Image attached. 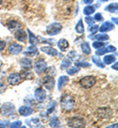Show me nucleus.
Segmentation results:
<instances>
[{
    "mask_svg": "<svg viewBox=\"0 0 118 128\" xmlns=\"http://www.w3.org/2000/svg\"><path fill=\"white\" fill-rule=\"evenodd\" d=\"M21 125H22V122H21V121H16V122L11 123L9 126L12 128H16V127H21Z\"/></svg>",
    "mask_w": 118,
    "mask_h": 128,
    "instance_id": "e433bc0d",
    "label": "nucleus"
},
{
    "mask_svg": "<svg viewBox=\"0 0 118 128\" xmlns=\"http://www.w3.org/2000/svg\"><path fill=\"white\" fill-rule=\"evenodd\" d=\"M61 30H62L61 24L55 22V23L50 24V25L46 28V34H49V36H55V34H58L59 32H61Z\"/></svg>",
    "mask_w": 118,
    "mask_h": 128,
    "instance_id": "20e7f679",
    "label": "nucleus"
},
{
    "mask_svg": "<svg viewBox=\"0 0 118 128\" xmlns=\"http://www.w3.org/2000/svg\"><path fill=\"white\" fill-rule=\"evenodd\" d=\"M116 50V48L115 46H108L106 48H101V49L99 48V50L97 51V54L98 55H103L107 52H111V51H115Z\"/></svg>",
    "mask_w": 118,
    "mask_h": 128,
    "instance_id": "dca6fc26",
    "label": "nucleus"
},
{
    "mask_svg": "<svg viewBox=\"0 0 118 128\" xmlns=\"http://www.w3.org/2000/svg\"><path fill=\"white\" fill-rule=\"evenodd\" d=\"M22 46H20V44H12L10 46H9V52L11 53V54H14V55H16L18 53H20L21 51H22Z\"/></svg>",
    "mask_w": 118,
    "mask_h": 128,
    "instance_id": "ddd939ff",
    "label": "nucleus"
},
{
    "mask_svg": "<svg viewBox=\"0 0 118 128\" xmlns=\"http://www.w3.org/2000/svg\"><path fill=\"white\" fill-rule=\"evenodd\" d=\"M93 38H97L98 40H108V38H109V36H107V34H97V36H95Z\"/></svg>",
    "mask_w": 118,
    "mask_h": 128,
    "instance_id": "2f4dec72",
    "label": "nucleus"
},
{
    "mask_svg": "<svg viewBox=\"0 0 118 128\" xmlns=\"http://www.w3.org/2000/svg\"><path fill=\"white\" fill-rule=\"evenodd\" d=\"M75 31L78 32V34H84L85 28H84V25H83V20H79V22L77 23V25L75 27Z\"/></svg>",
    "mask_w": 118,
    "mask_h": 128,
    "instance_id": "b1692460",
    "label": "nucleus"
},
{
    "mask_svg": "<svg viewBox=\"0 0 118 128\" xmlns=\"http://www.w3.org/2000/svg\"><path fill=\"white\" fill-rule=\"evenodd\" d=\"M70 65H71V61H70V59H68V58H64V59L62 60L61 64H60V68H61L62 70H66Z\"/></svg>",
    "mask_w": 118,
    "mask_h": 128,
    "instance_id": "c85d7f7f",
    "label": "nucleus"
},
{
    "mask_svg": "<svg viewBox=\"0 0 118 128\" xmlns=\"http://www.w3.org/2000/svg\"><path fill=\"white\" fill-rule=\"evenodd\" d=\"M0 112L3 115H11L15 112V106L12 102H5L4 104H2Z\"/></svg>",
    "mask_w": 118,
    "mask_h": 128,
    "instance_id": "39448f33",
    "label": "nucleus"
},
{
    "mask_svg": "<svg viewBox=\"0 0 118 128\" xmlns=\"http://www.w3.org/2000/svg\"><path fill=\"white\" fill-rule=\"evenodd\" d=\"M7 27L10 31H15V30H19L21 28V23H19L17 21H10L7 24Z\"/></svg>",
    "mask_w": 118,
    "mask_h": 128,
    "instance_id": "6ab92c4d",
    "label": "nucleus"
},
{
    "mask_svg": "<svg viewBox=\"0 0 118 128\" xmlns=\"http://www.w3.org/2000/svg\"><path fill=\"white\" fill-rule=\"evenodd\" d=\"M96 82L97 80L94 76H86L84 78H82L79 83H80V86L83 87L84 89H90L93 86H95Z\"/></svg>",
    "mask_w": 118,
    "mask_h": 128,
    "instance_id": "7ed1b4c3",
    "label": "nucleus"
},
{
    "mask_svg": "<svg viewBox=\"0 0 118 128\" xmlns=\"http://www.w3.org/2000/svg\"><path fill=\"white\" fill-rule=\"evenodd\" d=\"M63 1H70V0H63Z\"/></svg>",
    "mask_w": 118,
    "mask_h": 128,
    "instance_id": "3c124183",
    "label": "nucleus"
},
{
    "mask_svg": "<svg viewBox=\"0 0 118 128\" xmlns=\"http://www.w3.org/2000/svg\"><path fill=\"white\" fill-rule=\"evenodd\" d=\"M67 124L69 127L72 128H83L86 125V122H85V120L82 117L75 116V117H72V118H70L68 120Z\"/></svg>",
    "mask_w": 118,
    "mask_h": 128,
    "instance_id": "f03ea898",
    "label": "nucleus"
},
{
    "mask_svg": "<svg viewBox=\"0 0 118 128\" xmlns=\"http://www.w3.org/2000/svg\"><path fill=\"white\" fill-rule=\"evenodd\" d=\"M42 85L47 89V90H53L54 87V79L52 78V76H45L42 79Z\"/></svg>",
    "mask_w": 118,
    "mask_h": 128,
    "instance_id": "9d476101",
    "label": "nucleus"
},
{
    "mask_svg": "<svg viewBox=\"0 0 118 128\" xmlns=\"http://www.w3.org/2000/svg\"><path fill=\"white\" fill-rule=\"evenodd\" d=\"M112 21L115 22V24H117V18H112Z\"/></svg>",
    "mask_w": 118,
    "mask_h": 128,
    "instance_id": "de8ad7c7",
    "label": "nucleus"
},
{
    "mask_svg": "<svg viewBox=\"0 0 118 128\" xmlns=\"http://www.w3.org/2000/svg\"><path fill=\"white\" fill-rule=\"evenodd\" d=\"M7 125H9V122L5 121V122H0V127H6Z\"/></svg>",
    "mask_w": 118,
    "mask_h": 128,
    "instance_id": "79ce46f5",
    "label": "nucleus"
},
{
    "mask_svg": "<svg viewBox=\"0 0 118 128\" xmlns=\"http://www.w3.org/2000/svg\"><path fill=\"white\" fill-rule=\"evenodd\" d=\"M76 54H77V53H76L75 51H70V52H69V56H70V57H75Z\"/></svg>",
    "mask_w": 118,
    "mask_h": 128,
    "instance_id": "37998d69",
    "label": "nucleus"
},
{
    "mask_svg": "<svg viewBox=\"0 0 118 128\" xmlns=\"http://www.w3.org/2000/svg\"><path fill=\"white\" fill-rule=\"evenodd\" d=\"M85 22L88 24V25H93L94 24V19L92 18V17H89V16H87L86 17V19H85Z\"/></svg>",
    "mask_w": 118,
    "mask_h": 128,
    "instance_id": "c9c22d12",
    "label": "nucleus"
},
{
    "mask_svg": "<svg viewBox=\"0 0 118 128\" xmlns=\"http://www.w3.org/2000/svg\"><path fill=\"white\" fill-rule=\"evenodd\" d=\"M20 75H21V78H24V79H32L33 78V73L30 70H23Z\"/></svg>",
    "mask_w": 118,
    "mask_h": 128,
    "instance_id": "393cba45",
    "label": "nucleus"
},
{
    "mask_svg": "<svg viewBox=\"0 0 118 128\" xmlns=\"http://www.w3.org/2000/svg\"><path fill=\"white\" fill-rule=\"evenodd\" d=\"M5 46H6L5 42H3V40H0V51H2V50L5 48Z\"/></svg>",
    "mask_w": 118,
    "mask_h": 128,
    "instance_id": "ea45409f",
    "label": "nucleus"
},
{
    "mask_svg": "<svg viewBox=\"0 0 118 128\" xmlns=\"http://www.w3.org/2000/svg\"><path fill=\"white\" fill-rule=\"evenodd\" d=\"M34 98H35V100H36L37 102H43L44 98H46V93H45V91H44L43 89L38 88V89H36V90L34 91Z\"/></svg>",
    "mask_w": 118,
    "mask_h": 128,
    "instance_id": "1a4fd4ad",
    "label": "nucleus"
},
{
    "mask_svg": "<svg viewBox=\"0 0 118 128\" xmlns=\"http://www.w3.org/2000/svg\"><path fill=\"white\" fill-rule=\"evenodd\" d=\"M20 64H21L22 67H24V68H26V69H30V68H32V66H33L32 60H31L30 58H27V57L22 58L21 61H20Z\"/></svg>",
    "mask_w": 118,
    "mask_h": 128,
    "instance_id": "a211bd4d",
    "label": "nucleus"
},
{
    "mask_svg": "<svg viewBox=\"0 0 118 128\" xmlns=\"http://www.w3.org/2000/svg\"><path fill=\"white\" fill-rule=\"evenodd\" d=\"M76 66H79V67H90V64L87 63V62H76Z\"/></svg>",
    "mask_w": 118,
    "mask_h": 128,
    "instance_id": "4c0bfd02",
    "label": "nucleus"
},
{
    "mask_svg": "<svg viewBox=\"0 0 118 128\" xmlns=\"http://www.w3.org/2000/svg\"><path fill=\"white\" fill-rule=\"evenodd\" d=\"M81 49H82L84 54H91V46H90V44L88 42H84L81 46Z\"/></svg>",
    "mask_w": 118,
    "mask_h": 128,
    "instance_id": "cd10ccee",
    "label": "nucleus"
},
{
    "mask_svg": "<svg viewBox=\"0 0 118 128\" xmlns=\"http://www.w3.org/2000/svg\"><path fill=\"white\" fill-rule=\"evenodd\" d=\"M95 20H97V21H102L103 20V17L101 16V13H97L96 15H95Z\"/></svg>",
    "mask_w": 118,
    "mask_h": 128,
    "instance_id": "58836bf2",
    "label": "nucleus"
},
{
    "mask_svg": "<svg viewBox=\"0 0 118 128\" xmlns=\"http://www.w3.org/2000/svg\"><path fill=\"white\" fill-rule=\"evenodd\" d=\"M2 2H3V0H0V5L2 4Z\"/></svg>",
    "mask_w": 118,
    "mask_h": 128,
    "instance_id": "8fccbe9b",
    "label": "nucleus"
},
{
    "mask_svg": "<svg viewBox=\"0 0 118 128\" xmlns=\"http://www.w3.org/2000/svg\"><path fill=\"white\" fill-rule=\"evenodd\" d=\"M105 11H108V12H111V13H116L118 10V5L117 3H112V4H109L108 6H106L104 8Z\"/></svg>",
    "mask_w": 118,
    "mask_h": 128,
    "instance_id": "5701e85b",
    "label": "nucleus"
},
{
    "mask_svg": "<svg viewBox=\"0 0 118 128\" xmlns=\"http://www.w3.org/2000/svg\"><path fill=\"white\" fill-rule=\"evenodd\" d=\"M5 88V84L2 82V81H0V91L2 90V89H4Z\"/></svg>",
    "mask_w": 118,
    "mask_h": 128,
    "instance_id": "c03bdc74",
    "label": "nucleus"
},
{
    "mask_svg": "<svg viewBox=\"0 0 118 128\" xmlns=\"http://www.w3.org/2000/svg\"><path fill=\"white\" fill-rule=\"evenodd\" d=\"M66 71H67V73L69 75H74V74L78 73L79 68H78V67H71V68H69V69H66Z\"/></svg>",
    "mask_w": 118,
    "mask_h": 128,
    "instance_id": "473e14b6",
    "label": "nucleus"
},
{
    "mask_svg": "<svg viewBox=\"0 0 118 128\" xmlns=\"http://www.w3.org/2000/svg\"><path fill=\"white\" fill-rule=\"evenodd\" d=\"M19 113L23 116H28V115H31L33 113V110L32 108L30 106H23L19 108Z\"/></svg>",
    "mask_w": 118,
    "mask_h": 128,
    "instance_id": "4468645a",
    "label": "nucleus"
},
{
    "mask_svg": "<svg viewBox=\"0 0 118 128\" xmlns=\"http://www.w3.org/2000/svg\"><path fill=\"white\" fill-rule=\"evenodd\" d=\"M97 114L101 119H108L112 115V110L109 108H101L98 110Z\"/></svg>",
    "mask_w": 118,
    "mask_h": 128,
    "instance_id": "423d86ee",
    "label": "nucleus"
},
{
    "mask_svg": "<svg viewBox=\"0 0 118 128\" xmlns=\"http://www.w3.org/2000/svg\"><path fill=\"white\" fill-rule=\"evenodd\" d=\"M100 1H101V2H106L107 0H100Z\"/></svg>",
    "mask_w": 118,
    "mask_h": 128,
    "instance_id": "09e8293b",
    "label": "nucleus"
},
{
    "mask_svg": "<svg viewBox=\"0 0 118 128\" xmlns=\"http://www.w3.org/2000/svg\"><path fill=\"white\" fill-rule=\"evenodd\" d=\"M99 31V27L97 25H92V27H90V32L91 34H96V32Z\"/></svg>",
    "mask_w": 118,
    "mask_h": 128,
    "instance_id": "f704fd0d",
    "label": "nucleus"
},
{
    "mask_svg": "<svg viewBox=\"0 0 118 128\" xmlns=\"http://www.w3.org/2000/svg\"><path fill=\"white\" fill-rule=\"evenodd\" d=\"M115 60H116V58H115L114 55H106L104 57V59H103V61H104L105 64H111L113 63V62H115Z\"/></svg>",
    "mask_w": 118,
    "mask_h": 128,
    "instance_id": "7c9ffc66",
    "label": "nucleus"
},
{
    "mask_svg": "<svg viewBox=\"0 0 118 128\" xmlns=\"http://www.w3.org/2000/svg\"><path fill=\"white\" fill-rule=\"evenodd\" d=\"M60 104H61V108L66 110V112H70L74 108V106H75V98L71 95H67V94H64L63 96H61V100H60Z\"/></svg>",
    "mask_w": 118,
    "mask_h": 128,
    "instance_id": "f257e3e1",
    "label": "nucleus"
},
{
    "mask_svg": "<svg viewBox=\"0 0 118 128\" xmlns=\"http://www.w3.org/2000/svg\"><path fill=\"white\" fill-rule=\"evenodd\" d=\"M93 1L94 0H83V2L86 4H91V3H93Z\"/></svg>",
    "mask_w": 118,
    "mask_h": 128,
    "instance_id": "a18cd8bd",
    "label": "nucleus"
},
{
    "mask_svg": "<svg viewBox=\"0 0 118 128\" xmlns=\"http://www.w3.org/2000/svg\"><path fill=\"white\" fill-rule=\"evenodd\" d=\"M95 10H96V6H86L84 8V14L87 16H90L95 12Z\"/></svg>",
    "mask_w": 118,
    "mask_h": 128,
    "instance_id": "bb28decb",
    "label": "nucleus"
},
{
    "mask_svg": "<svg viewBox=\"0 0 118 128\" xmlns=\"http://www.w3.org/2000/svg\"><path fill=\"white\" fill-rule=\"evenodd\" d=\"M58 46H59V48L62 51H66L68 49V48H69V42H68L65 38H62V40H60L58 42Z\"/></svg>",
    "mask_w": 118,
    "mask_h": 128,
    "instance_id": "aec40b11",
    "label": "nucleus"
},
{
    "mask_svg": "<svg viewBox=\"0 0 118 128\" xmlns=\"http://www.w3.org/2000/svg\"><path fill=\"white\" fill-rule=\"evenodd\" d=\"M24 54L27 55V56H36V55L38 54V51H37V49H36V46H31L30 48L24 52Z\"/></svg>",
    "mask_w": 118,
    "mask_h": 128,
    "instance_id": "f3484780",
    "label": "nucleus"
},
{
    "mask_svg": "<svg viewBox=\"0 0 118 128\" xmlns=\"http://www.w3.org/2000/svg\"><path fill=\"white\" fill-rule=\"evenodd\" d=\"M40 50L48 55H51V56H56L58 55V51L55 49V48H51V46H42L40 48Z\"/></svg>",
    "mask_w": 118,
    "mask_h": 128,
    "instance_id": "f8f14e48",
    "label": "nucleus"
},
{
    "mask_svg": "<svg viewBox=\"0 0 118 128\" xmlns=\"http://www.w3.org/2000/svg\"><path fill=\"white\" fill-rule=\"evenodd\" d=\"M92 60H93V62L96 64L97 66H99L101 68H104V63L101 62V60L99 58V55L98 56H93L92 57Z\"/></svg>",
    "mask_w": 118,
    "mask_h": 128,
    "instance_id": "c756f323",
    "label": "nucleus"
},
{
    "mask_svg": "<svg viewBox=\"0 0 118 128\" xmlns=\"http://www.w3.org/2000/svg\"><path fill=\"white\" fill-rule=\"evenodd\" d=\"M68 81H69V78H68L67 76H61V77H59V79H58V89L61 90L63 88V86L65 84H67Z\"/></svg>",
    "mask_w": 118,
    "mask_h": 128,
    "instance_id": "412c9836",
    "label": "nucleus"
},
{
    "mask_svg": "<svg viewBox=\"0 0 118 128\" xmlns=\"http://www.w3.org/2000/svg\"><path fill=\"white\" fill-rule=\"evenodd\" d=\"M1 64H2V63H1V61H0V65H1Z\"/></svg>",
    "mask_w": 118,
    "mask_h": 128,
    "instance_id": "603ef678",
    "label": "nucleus"
},
{
    "mask_svg": "<svg viewBox=\"0 0 118 128\" xmlns=\"http://www.w3.org/2000/svg\"><path fill=\"white\" fill-rule=\"evenodd\" d=\"M46 68H47V65H46V62L44 60H38L34 65V70L38 74L43 73L46 70Z\"/></svg>",
    "mask_w": 118,
    "mask_h": 128,
    "instance_id": "6e6552de",
    "label": "nucleus"
},
{
    "mask_svg": "<svg viewBox=\"0 0 118 128\" xmlns=\"http://www.w3.org/2000/svg\"><path fill=\"white\" fill-rule=\"evenodd\" d=\"M51 71H52V75H54V74H55L54 67H49V68H48V71H47V74H48V75H50L51 74Z\"/></svg>",
    "mask_w": 118,
    "mask_h": 128,
    "instance_id": "a19ab883",
    "label": "nucleus"
},
{
    "mask_svg": "<svg viewBox=\"0 0 118 128\" xmlns=\"http://www.w3.org/2000/svg\"><path fill=\"white\" fill-rule=\"evenodd\" d=\"M93 46L98 49V48H103V46H104V44H103V42H101L99 40V42H95L93 44Z\"/></svg>",
    "mask_w": 118,
    "mask_h": 128,
    "instance_id": "72a5a7b5",
    "label": "nucleus"
},
{
    "mask_svg": "<svg viewBox=\"0 0 118 128\" xmlns=\"http://www.w3.org/2000/svg\"><path fill=\"white\" fill-rule=\"evenodd\" d=\"M15 38L19 42H24L27 40V32H25L24 30L19 29V30H17V32H15Z\"/></svg>",
    "mask_w": 118,
    "mask_h": 128,
    "instance_id": "9b49d317",
    "label": "nucleus"
},
{
    "mask_svg": "<svg viewBox=\"0 0 118 128\" xmlns=\"http://www.w3.org/2000/svg\"><path fill=\"white\" fill-rule=\"evenodd\" d=\"M28 34H29V42H30V44H31L32 46H35V44H37L38 40H37L36 36H34V34L31 32L30 30H28Z\"/></svg>",
    "mask_w": 118,
    "mask_h": 128,
    "instance_id": "4be33fe9",
    "label": "nucleus"
},
{
    "mask_svg": "<svg viewBox=\"0 0 118 128\" xmlns=\"http://www.w3.org/2000/svg\"><path fill=\"white\" fill-rule=\"evenodd\" d=\"M112 68H113L114 70H117V68H118V63H117V62H115V64H114V65H112Z\"/></svg>",
    "mask_w": 118,
    "mask_h": 128,
    "instance_id": "49530a36",
    "label": "nucleus"
},
{
    "mask_svg": "<svg viewBox=\"0 0 118 128\" xmlns=\"http://www.w3.org/2000/svg\"><path fill=\"white\" fill-rule=\"evenodd\" d=\"M49 126H50V127H59V126H60V121H59L58 117L53 116V117L51 118L50 122H49Z\"/></svg>",
    "mask_w": 118,
    "mask_h": 128,
    "instance_id": "a878e982",
    "label": "nucleus"
},
{
    "mask_svg": "<svg viewBox=\"0 0 118 128\" xmlns=\"http://www.w3.org/2000/svg\"><path fill=\"white\" fill-rule=\"evenodd\" d=\"M114 29V25L111 24L110 22H105L102 24L101 28H100V31L101 32H109V31H112Z\"/></svg>",
    "mask_w": 118,
    "mask_h": 128,
    "instance_id": "2eb2a0df",
    "label": "nucleus"
},
{
    "mask_svg": "<svg viewBox=\"0 0 118 128\" xmlns=\"http://www.w3.org/2000/svg\"><path fill=\"white\" fill-rule=\"evenodd\" d=\"M7 80H8V83H9L10 85L16 86L18 84H20L22 78H21V75H20L19 73H13V74H11V75L8 76Z\"/></svg>",
    "mask_w": 118,
    "mask_h": 128,
    "instance_id": "0eeeda50",
    "label": "nucleus"
}]
</instances>
